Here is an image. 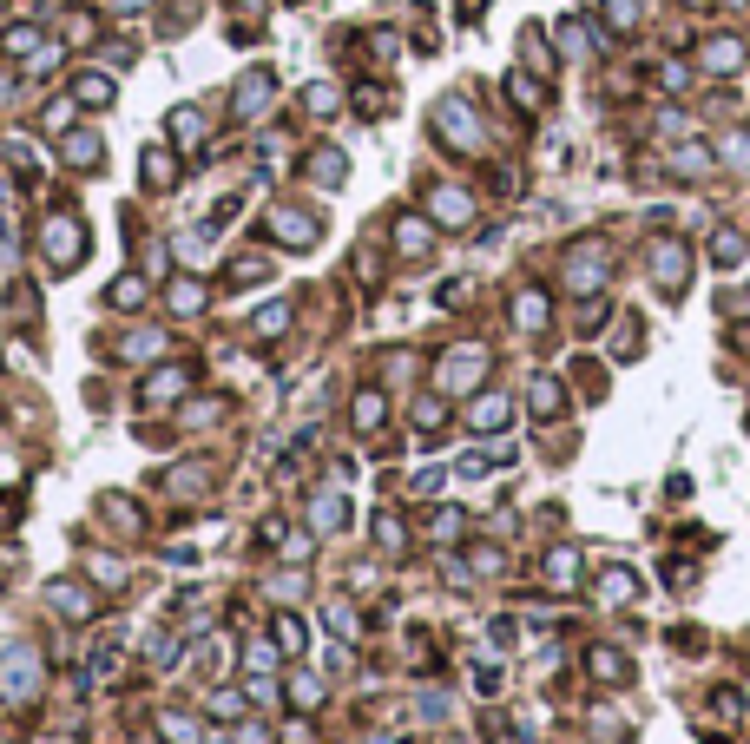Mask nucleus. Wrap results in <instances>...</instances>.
Returning a JSON list of instances; mask_svg holds the SVG:
<instances>
[{
	"instance_id": "nucleus-34",
	"label": "nucleus",
	"mask_w": 750,
	"mask_h": 744,
	"mask_svg": "<svg viewBox=\"0 0 750 744\" xmlns=\"http://www.w3.org/2000/svg\"><path fill=\"white\" fill-rule=\"evenodd\" d=\"M106 303H112V310H139V303H145V277H119V284L106 290Z\"/></svg>"
},
{
	"instance_id": "nucleus-35",
	"label": "nucleus",
	"mask_w": 750,
	"mask_h": 744,
	"mask_svg": "<svg viewBox=\"0 0 750 744\" xmlns=\"http://www.w3.org/2000/svg\"><path fill=\"white\" fill-rule=\"evenodd\" d=\"M507 93H514L520 112H540V99H547V93H540V80H527V73H507Z\"/></svg>"
},
{
	"instance_id": "nucleus-12",
	"label": "nucleus",
	"mask_w": 750,
	"mask_h": 744,
	"mask_svg": "<svg viewBox=\"0 0 750 744\" xmlns=\"http://www.w3.org/2000/svg\"><path fill=\"white\" fill-rule=\"evenodd\" d=\"M60 159L73 165V172H93V165H106V145H99V132H66Z\"/></svg>"
},
{
	"instance_id": "nucleus-21",
	"label": "nucleus",
	"mask_w": 750,
	"mask_h": 744,
	"mask_svg": "<svg viewBox=\"0 0 750 744\" xmlns=\"http://www.w3.org/2000/svg\"><path fill=\"white\" fill-rule=\"evenodd\" d=\"M158 738H165V744H204V725L191 712H165V718H158Z\"/></svg>"
},
{
	"instance_id": "nucleus-26",
	"label": "nucleus",
	"mask_w": 750,
	"mask_h": 744,
	"mask_svg": "<svg viewBox=\"0 0 750 744\" xmlns=\"http://www.w3.org/2000/svg\"><path fill=\"white\" fill-rule=\"evenodd\" d=\"M514 323L520 330H547V297H540V290H520L514 297Z\"/></svg>"
},
{
	"instance_id": "nucleus-20",
	"label": "nucleus",
	"mask_w": 750,
	"mask_h": 744,
	"mask_svg": "<svg viewBox=\"0 0 750 744\" xmlns=\"http://www.w3.org/2000/svg\"><path fill=\"white\" fill-rule=\"evenodd\" d=\"M744 257H750V238H744V231H718V238H711V264H718V270H737Z\"/></svg>"
},
{
	"instance_id": "nucleus-28",
	"label": "nucleus",
	"mask_w": 750,
	"mask_h": 744,
	"mask_svg": "<svg viewBox=\"0 0 750 744\" xmlns=\"http://www.w3.org/2000/svg\"><path fill=\"white\" fill-rule=\"evenodd\" d=\"M718 159L731 165V172L750 178V132H724V139H718Z\"/></svg>"
},
{
	"instance_id": "nucleus-27",
	"label": "nucleus",
	"mask_w": 750,
	"mask_h": 744,
	"mask_svg": "<svg viewBox=\"0 0 750 744\" xmlns=\"http://www.w3.org/2000/svg\"><path fill=\"white\" fill-rule=\"evenodd\" d=\"M329 633H336V639H343V646H349V639H362V619H356V606H349V600H329Z\"/></svg>"
},
{
	"instance_id": "nucleus-48",
	"label": "nucleus",
	"mask_w": 750,
	"mask_h": 744,
	"mask_svg": "<svg viewBox=\"0 0 750 744\" xmlns=\"http://www.w3.org/2000/svg\"><path fill=\"white\" fill-rule=\"evenodd\" d=\"M428 527H435L441 540H454V534H461V514H454V507H435V521H428Z\"/></svg>"
},
{
	"instance_id": "nucleus-18",
	"label": "nucleus",
	"mask_w": 750,
	"mask_h": 744,
	"mask_svg": "<svg viewBox=\"0 0 750 744\" xmlns=\"http://www.w3.org/2000/svg\"><path fill=\"white\" fill-rule=\"evenodd\" d=\"M310 521H316V534H343V527H349L343 494H316V501H310Z\"/></svg>"
},
{
	"instance_id": "nucleus-6",
	"label": "nucleus",
	"mask_w": 750,
	"mask_h": 744,
	"mask_svg": "<svg viewBox=\"0 0 750 744\" xmlns=\"http://www.w3.org/2000/svg\"><path fill=\"white\" fill-rule=\"evenodd\" d=\"M606 244H573V251H566V290H573V297H593L599 284H606Z\"/></svg>"
},
{
	"instance_id": "nucleus-19",
	"label": "nucleus",
	"mask_w": 750,
	"mask_h": 744,
	"mask_svg": "<svg viewBox=\"0 0 750 744\" xmlns=\"http://www.w3.org/2000/svg\"><path fill=\"white\" fill-rule=\"evenodd\" d=\"M349 415H356V428H362V435H375V428L389 422V402H382V389H362V396L349 402Z\"/></svg>"
},
{
	"instance_id": "nucleus-14",
	"label": "nucleus",
	"mask_w": 750,
	"mask_h": 744,
	"mask_svg": "<svg viewBox=\"0 0 750 744\" xmlns=\"http://www.w3.org/2000/svg\"><path fill=\"white\" fill-rule=\"evenodd\" d=\"M270 93H277V86H270V73H244V80H237V119H264V112H270Z\"/></svg>"
},
{
	"instance_id": "nucleus-54",
	"label": "nucleus",
	"mask_w": 750,
	"mask_h": 744,
	"mask_svg": "<svg viewBox=\"0 0 750 744\" xmlns=\"http://www.w3.org/2000/svg\"><path fill=\"white\" fill-rule=\"evenodd\" d=\"M60 744H66V738H60Z\"/></svg>"
},
{
	"instance_id": "nucleus-30",
	"label": "nucleus",
	"mask_w": 750,
	"mask_h": 744,
	"mask_svg": "<svg viewBox=\"0 0 750 744\" xmlns=\"http://www.w3.org/2000/svg\"><path fill=\"white\" fill-rule=\"evenodd\" d=\"M185 369H158L152 382H145V402H172V396H185Z\"/></svg>"
},
{
	"instance_id": "nucleus-29",
	"label": "nucleus",
	"mask_w": 750,
	"mask_h": 744,
	"mask_svg": "<svg viewBox=\"0 0 750 744\" xmlns=\"http://www.w3.org/2000/svg\"><path fill=\"white\" fill-rule=\"evenodd\" d=\"M172 139L185 145V152L204 139V112H198V106H178V112H172Z\"/></svg>"
},
{
	"instance_id": "nucleus-41",
	"label": "nucleus",
	"mask_w": 750,
	"mask_h": 744,
	"mask_svg": "<svg viewBox=\"0 0 750 744\" xmlns=\"http://www.w3.org/2000/svg\"><path fill=\"white\" fill-rule=\"evenodd\" d=\"M375 540H382L389 554H402V547H408V534H402V521H395V514H382V521H375Z\"/></svg>"
},
{
	"instance_id": "nucleus-46",
	"label": "nucleus",
	"mask_w": 750,
	"mask_h": 744,
	"mask_svg": "<svg viewBox=\"0 0 750 744\" xmlns=\"http://www.w3.org/2000/svg\"><path fill=\"white\" fill-rule=\"evenodd\" d=\"M658 80H665V93H685V86H691V66L672 60V66H658Z\"/></svg>"
},
{
	"instance_id": "nucleus-36",
	"label": "nucleus",
	"mask_w": 750,
	"mask_h": 744,
	"mask_svg": "<svg viewBox=\"0 0 750 744\" xmlns=\"http://www.w3.org/2000/svg\"><path fill=\"white\" fill-rule=\"evenodd\" d=\"M290 705H303V712H316V705H323V679H310V672H297V679H290Z\"/></svg>"
},
{
	"instance_id": "nucleus-47",
	"label": "nucleus",
	"mask_w": 750,
	"mask_h": 744,
	"mask_svg": "<svg viewBox=\"0 0 750 744\" xmlns=\"http://www.w3.org/2000/svg\"><path fill=\"white\" fill-rule=\"evenodd\" d=\"M244 712V692H211V718H237Z\"/></svg>"
},
{
	"instance_id": "nucleus-49",
	"label": "nucleus",
	"mask_w": 750,
	"mask_h": 744,
	"mask_svg": "<svg viewBox=\"0 0 750 744\" xmlns=\"http://www.w3.org/2000/svg\"><path fill=\"white\" fill-rule=\"evenodd\" d=\"M711 712H718V718H724V725H731V718H737V712H744V698H737V692H718V698H711Z\"/></svg>"
},
{
	"instance_id": "nucleus-9",
	"label": "nucleus",
	"mask_w": 750,
	"mask_h": 744,
	"mask_svg": "<svg viewBox=\"0 0 750 744\" xmlns=\"http://www.w3.org/2000/svg\"><path fill=\"white\" fill-rule=\"evenodd\" d=\"M316 231H323V224H316L310 211H297V205H277V211H270V238H277V244H297V251H310Z\"/></svg>"
},
{
	"instance_id": "nucleus-32",
	"label": "nucleus",
	"mask_w": 750,
	"mask_h": 744,
	"mask_svg": "<svg viewBox=\"0 0 750 744\" xmlns=\"http://www.w3.org/2000/svg\"><path fill=\"white\" fill-rule=\"evenodd\" d=\"M145 185H152V191H172V185H178L172 152H145Z\"/></svg>"
},
{
	"instance_id": "nucleus-43",
	"label": "nucleus",
	"mask_w": 750,
	"mask_h": 744,
	"mask_svg": "<svg viewBox=\"0 0 750 744\" xmlns=\"http://www.w3.org/2000/svg\"><path fill=\"white\" fill-rule=\"evenodd\" d=\"M277 652H303V626L290 613H277Z\"/></svg>"
},
{
	"instance_id": "nucleus-11",
	"label": "nucleus",
	"mask_w": 750,
	"mask_h": 744,
	"mask_svg": "<svg viewBox=\"0 0 750 744\" xmlns=\"http://www.w3.org/2000/svg\"><path fill=\"white\" fill-rule=\"evenodd\" d=\"M468 428H474V435H500V428H514V402H507V396H481L468 409Z\"/></svg>"
},
{
	"instance_id": "nucleus-10",
	"label": "nucleus",
	"mask_w": 750,
	"mask_h": 744,
	"mask_svg": "<svg viewBox=\"0 0 750 744\" xmlns=\"http://www.w3.org/2000/svg\"><path fill=\"white\" fill-rule=\"evenodd\" d=\"M47 606H53V613H66V619H93V613H99V600H93L79 580H53V586H47Z\"/></svg>"
},
{
	"instance_id": "nucleus-15",
	"label": "nucleus",
	"mask_w": 750,
	"mask_h": 744,
	"mask_svg": "<svg viewBox=\"0 0 750 744\" xmlns=\"http://www.w3.org/2000/svg\"><path fill=\"white\" fill-rule=\"evenodd\" d=\"M586 672H593L599 685H625V679H632V659H625L619 646H593V652H586Z\"/></svg>"
},
{
	"instance_id": "nucleus-2",
	"label": "nucleus",
	"mask_w": 750,
	"mask_h": 744,
	"mask_svg": "<svg viewBox=\"0 0 750 744\" xmlns=\"http://www.w3.org/2000/svg\"><path fill=\"white\" fill-rule=\"evenodd\" d=\"M40 257H47L53 270H73L79 257H86V224H79L73 211H53V218L40 224Z\"/></svg>"
},
{
	"instance_id": "nucleus-22",
	"label": "nucleus",
	"mask_w": 750,
	"mask_h": 744,
	"mask_svg": "<svg viewBox=\"0 0 750 744\" xmlns=\"http://www.w3.org/2000/svg\"><path fill=\"white\" fill-rule=\"evenodd\" d=\"M158 349H165V336H158V330H125V336H119V356H125V363H152Z\"/></svg>"
},
{
	"instance_id": "nucleus-17",
	"label": "nucleus",
	"mask_w": 750,
	"mask_h": 744,
	"mask_svg": "<svg viewBox=\"0 0 750 744\" xmlns=\"http://www.w3.org/2000/svg\"><path fill=\"white\" fill-rule=\"evenodd\" d=\"M599 600H606V606L639 600V573H632V567H606V573H599Z\"/></svg>"
},
{
	"instance_id": "nucleus-4",
	"label": "nucleus",
	"mask_w": 750,
	"mask_h": 744,
	"mask_svg": "<svg viewBox=\"0 0 750 744\" xmlns=\"http://www.w3.org/2000/svg\"><path fill=\"white\" fill-rule=\"evenodd\" d=\"M435 139L448 145V152H481V145H487L468 99H441V106H435Z\"/></svg>"
},
{
	"instance_id": "nucleus-37",
	"label": "nucleus",
	"mask_w": 750,
	"mask_h": 744,
	"mask_svg": "<svg viewBox=\"0 0 750 744\" xmlns=\"http://www.w3.org/2000/svg\"><path fill=\"white\" fill-rule=\"evenodd\" d=\"M303 112H316V119H329V112H336V86H329V80L303 86Z\"/></svg>"
},
{
	"instance_id": "nucleus-44",
	"label": "nucleus",
	"mask_w": 750,
	"mask_h": 744,
	"mask_svg": "<svg viewBox=\"0 0 750 744\" xmlns=\"http://www.w3.org/2000/svg\"><path fill=\"white\" fill-rule=\"evenodd\" d=\"M606 20L619 33H632V27H639V7H632V0H606Z\"/></svg>"
},
{
	"instance_id": "nucleus-16",
	"label": "nucleus",
	"mask_w": 750,
	"mask_h": 744,
	"mask_svg": "<svg viewBox=\"0 0 750 744\" xmlns=\"http://www.w3.org/2000/svg\"><path fill=\"white\" fill-rule=\"evenodd\" d=\"M395 251H402V257H428V251H435L428 218H395Z\"/></svg>"
},
{
	"instance_id": "nucleus-52",
	"label": "nucleus",
	"mask_w": 750,
	"mask_h": 744,
	"mask_svg": "<svg viewBox=\"0 0 750 744\" xmlns=\"http://www.w3.org/2000/svg\"><path fill=\"white\" fill-rule=\"evenodd\" d=\"M264 270H270L264 257H237V270H231V277H237V284H250V277H264Z\"/></svg>"
},
{
	"instance_id": "nucleus-31",
	"label": "nucleus",
	"mask_w": 750,
	"mask_h": 744,
	"mask_svg": "<svg viewBox=\"0 0 750 744\" xmlns=\"http://www.w3.org/2000/svg\"><path fill=\"white\" fill-rule=\"evenodd\" d=\"M303 172H310L316 185H343L349 165H343V152H310V165H303Z\"/></svg>"
},
{
	"instance_id": "nucleus-23",
	"label": "nucleus",
	"mask_w": 750,
	"mask_h": 744,
	"mask_svg": "<svg viewBox=\"0 0 750 744\" xmlns=\"http://www.w3.org/2000/svg\"><path fill=\"white\" fill-rule=\"evenodd\" d=\"M527 402H533V415H540V422H553V415L566 409V389H560L553 376H540V382L527 389Z\"/></svg>"
},
{
	"instance_id": "nucleus-33",
	"label": "nucleus",
	"mask_w": 750,
	"mask_h": 744,
	"mask_svg": "<svg viewBox=\"0 0 750 744\" xmlns=\"http://www.w3.org/2000/svg\"><path fill=\"white\" fill-rule=\"evenodd\" d=\"M73 99H79V106H112V80H99V73H79V80H73Z\"/></svg>"
},
{
	"instance_id": "nucleus-39",
	"label": "nucleus",
	"mask_w": 750,
	"mask_h": 744,
	"mask_svg": "<svg viewBox=\"0 0 750 744\" xmlns=\"http://www.w3.org/2000/svg\"><path fill=\"white\" fill-rule=\"evenodd\" d=\"M290 330V303H270V310H257V336H283Z\"/></svg>"
},
{
	"instance_id": "nucleus-24",
	"label": "nucleus",
	"mask_w": 750,
	"mask_h": 744,
	"mask_svg": "<svg viewBox=\"0 0 750 744\" xmlns=\"http://www.w3.org/2000/svg\"><path fill=\"white\" fill-rule=\"evenodd\" d=\"M165 303H172V317H198L204 310V284L198 277H178V284L165 290Z\"/></svg>"
},
{
	"instance_id": "nucleus-8",
	"label": "nucleus",
	"mask_w": 750,
	"mask_h": 744,
	"mask_svg": "<svg viewBox=\"0 0 750 744\" xmlns=\"http://www.w3.org/2000/svg\"><path fill=\"white\" fill-rule=\"evenodd\" d=\"M744 40H737V33H711V40H704L698 47V66L704 73H718V80H731V73H744Z\"/></svg>"
},
{
	"instance_id": "nucleus-53",
	"label": "nucleus",
	"mask_w": 750,
	"mask_h": 744,
	"mask_svg": "<svg viewBox=\"0 0 750 744\" xmlns=\"http://www.w3.org/2000/svg\"><path fill=\"white\" fill-rule=\"evenodd\" d=\"M731 7H750V0H731Z\"/></svg>"
},
{
	"instance_id": "nucleus-50",
	"label": "nucleus",
	"mask_w": 750,
	"mask_h": 744,
	"mask_svg": "<svg viewBox=\"0 0 750 744\" xmlns=\"http://www.w3.org/2000/svg\"><path fill=\"white\" fill-rule=\"evenodd\" d=\"M178 257H185V264H198V257H204V231H185V238H178Z\"/></svg>"
},
{
	"instance_id": "nucleus-38",
	"label": "nucleus",
	"mask_w": 750,
	"mask_h": 744,
	"mask_svg": "<svg viewBox=\"0 0 750 744\" xmlns=\"http://www.w3.org/2000/svg\"><path fill=\"white\" fill-rule=\"evenodd\" d=\"M99 507H106V521L119 527V534H132V527H139V514H132V501H125V494H106Z\"/></svg>"
},
{
	"instance_id": "nucleus-42",
	"label": "nucleus",
	"mask_w": 750,
	"mask_h": 744,
	"mask_svg": "<svg viewBox=\"0 0 750 744\" xmlns=\"http://www.w3.org/2000/svg\"><path fill=\"white\" fill-rule=\"evenodd\" d=\"M7 53H14V60H33V53H40V33H33V27H14V33H7Z\"/></svg>"
},
{
	"instance_id": "nucleus-5",
	"label": "nucleus",
	"mask_w": 750,
	"mask_h": 744,
	"mask_svg": "<svg viewBox=\"0 0 750 744\" xmlns=\"http://www.w3.org/2000/svg\"><path fill=\"white\" fill-rule=\"evenodd\" d=\"M645 270H652V284L665 290V297H678V290L691 284V244H678V238H658L652 251H645Z\"/></svg>"
},
{
	"instance_id": "nucleus-1",
	"label": "nucleus",
	"mask_w": 750,
	"mask_h": 744,
	"mask_svg": "<svg viewBox=\"0 0 750 744\" xmlns=\"http://www.w3.org/2000/svg\"><path fill=\"white\" fill-rule=\"evenodd\" d=\"M40 685H47V659H40V646H27V639L0 646V698H7V705H27Z\"/></svg>"
},
{
	"instance_id": "nucleus-25",
	"label": "nucleus",
	"mask_w": 750,
	"mask_h": 744,
	"mask_svg": "<svg viewBox=\"0 0 750 744\" xmlns=\"http://www.w3.org/2000/svg\"><path fill=\"white\" fill-rule=\"evenodd\" d=\"M665 165H672V178H704V172H711V165H718V159H711L704 145H678V152H672V159H665Z\"/></svg>"
},
{
	"instance_id": "nucleus-3",
	"label": "nucleus",
	"mask_w": 750,
	"mask_h": 744,
	"mask_svg": "<svg viewBox=\"0 0 750 744\" xmlns=\"http://www.w3.org/2000/svg\"><path fill=\"white\" fill-rule=\"evenodd\" d=\"M481 376H487V349L481 343H461V349L441 356L435 389H441V396H468V389H481Z\"/></svg>"
},
{
	"instance_id": "nucleus-13",
	"label": "nucleus",
	"mask_w": 750,
	"mask_h": 744,
	"mask_svg": "<svg viewBox=\"0 0 750 744\" xmlns=\"http://www.w3.org/2000/svg\"><path fill=\"white\" fill-rule=\"evenodd\" d=\"M540 580H547L553 593H573L579 586V547H553V554L540 560Z\"/></svg>"
},
{
	"instance_id": "nucleus-40",
	"label": "nucleus",
	"mask_w": 750,
	"mask_h": 744,
	"mask_svg": "<svg viewBox=\"0 0 750 744\" xmlns=\"http://www.w3.org/2000/svg\"><path fill=\"white\" fill-rule=\"evenodd\" d=\"M468 567L494 580V573H507V554H500V547H474V554H468Z\"/></svg>"
},
{
	"instance_id": "nucleus-45",
	"label": "nucleus",
	"mask_w": 750,
	"mask_h": 744,
	"mask_svg": "<svg viewBox=\"0 0 750 744\" xmlns=\"http://www.w3.org/2000/svg\"><path fill=\"white\" fill-rule=\"evenodd\" d=\"M560 47L566 53H586L593 40H586V20H560Z\"/></svg>"
},
{
	"instance_id": "nucleus-7",
	"label": "nucleus",
	"mask_w": 750,
	"mask_h": 744,
	"mask_svg": "<svg viewBox=\"0 0 750 744\" xmlns=\"http://www.w3.org/2000/svg\"><path fill=\"white\" fill-rule=\"evenodd\" d=\"M428 218H435L441 231H468V224H474V198L461 185H435V191H428Z\"/></svg>"
},
{
	"instance_id": "nucleus-51",
	"label": "nucleus",
	"mask_w": 750,
	"mask_h": 744,
	"mask_svg": "<svg viewBox=\"0 0 750 744\" xmlns=\"http://www.w3.org/2000/svg\"><path fill=\"white\" fill-rule=\"evenodd\" d=\"M415 428H422V435H435V428H441V402H422V409H415Z\"/></svg>"
}]
</instances>
